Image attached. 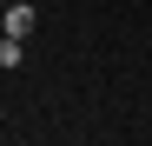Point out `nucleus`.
Instances as JSON below:
<instances>
[{
    "label": "nucleus",
    "mask_w": 152,
    "mask_h": 146,
    "mask_svg": "<svg viewBox=\"0 0 152 146\" xmlns=\"http://www.w3.org/2000/svg\"><path fill=\"white\" fill-rule=\"evenodd\" d=\"M33 33V7H27V0H20V7L7 13V40H27Z\"/></svg>",
    "instance_id": "obj_1"
}]
</instances>
